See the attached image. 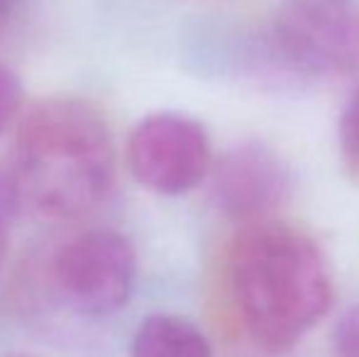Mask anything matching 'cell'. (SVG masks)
Masks as SVG:
<instances>
[{"label":"cell","instance_id":"cell-7","mask_svg":"<svg viewBox=\"0 0 359 357\" xmlns=\"http://www.w3.org/2000/svg\"><path fill=\"white\" fill-rule=\"evenodd\" d=\"M130 357H210V343L189 318L154 314L140 323Z\"/></svg>","mask_w":359,"mask_h":357},{"label":"cell","instance_id":"cell-1","mask_svg":"<svg viewBox=\"0 0 359 357\" xmlns=\"http://www.w3.org/2000/svg\"><path fill=\"white\" fill-rule=\"evenodd\" d=\"M10 179L22 208L47 220L95 210L115 184V147L105 115L90 100L52 95L20 118Z\"/></svg>","mask_w":359,"mask_h":357},{"label":"cell","instance_id":"cell-12","mask_svg":"<svg viewBox=\"0 0 359 357\" xmlns=\"http://www.w3.org/2000/svg\"><path fill=\"white\" fill-rule=\"evenodd\" d=\"M22 5L25 0H0V27H5L22 10Z\"/></svg>","mask_w":359,"mask_h":357},{"label":"cell","instance_id":"cell-2","mask_svg":"<svg viewBox=\"0 0 359 357\" xmlns=\"http://www.w3.org/2000/svg\"><path fill=\"white\" fill-rule=\"evenodd\" d=\"M227 279L247 335L264 353L291 350L332 304V274L311 235L279 220L245 225Z\"/></svg>","mask_w":359,"mask_h":357},{"label":"cell","instance_id":"cell-6","mask_svg":"<svg viewBox=\"0 0 359 357\" xmlns=\"http://www.w3.org/2000/svg\"><path fill=\"white\" fill-rule=\"evenodd\" d=\"M293 191L286 162L264 142L247 140L227 149L210 172V198L222 215L245 225L271 220Z\"/></svg>","mask_w":359,"mask_h":357},{"label":"cell","instance_id":"cell-10","mask_svg":"<svg viewBox=\"0 0 359 357\" xmlns=\"http://www.w3.org/2000/svg\"><path fill=\"white\" fill-rule=\"evenodd\" d=\"M332 357H359V306H352L332 328Z\"/></svg>","mask_w":359,"mask_h":357},{"label":"cell","instance_id":"cell-3","mask_svg":"<svg viewBox=\"0 0 359 357\" xmlns=\"http://www.w3.org/2000/svg\"><path fill=\"white\" fill-rule=\"evenodd\" d=\"M137 274L135 248L123 233L83 230L57 248L52 281L67 306L88 318L113 316L128 304Z\"/></svg>","mask_w":359,"mask_h":357},{"label":"cell","instance_id":"cell-4","mask_svg":"<svg viewBox=\"0 0 359 357\" xmlns=\"http://www.w3.org/2000/svg\"><path fill=\"white\" fill-rule=\"evenodd\" d=\"M274 44L288 67L313 76L359 69V0H284Z\"/></svg>","mask_w":359,"mask_h":357},{"label":"cell","instance_id":"cell-8","mask_svg":"<svg viewBox=\"0 0 359 357\" xmlns=\"http://www.w3.org/2000/svg\"><path fill=\"white\" fill-rule=\"evenodd\" d=\"M340 152L347 169L359 177V90L350 98L340 120Z\"/></svg>","mask_w":359,"mask_h":357},{"label":"cell","instance_id":"cell-11","mask_svg":"<svg viewBox=\"0 0 359 357\" xmlns=\"http://www.w3.org/2000/svg\"><path fill=\"white\" fill-rule=\"evenodd\" d=\"M18 208H20V201H18V194H15L10 172L8 169H0V267H3V262H5L10 223H13L15 210Z\"/></svg>","mask_w":359,"mask_h":357},{"label":"cell","instance_id":"cell-13","mask_svg":"<svg viewBox=\"0 0 359 357\" xmlns=\"http://www.w3.org/2000/svg\"><path fill=\"white\" fill-rule=\"evenodd\" d=\"M8 357H29V355H8Z\"/></svg>","mask_w":359,"mask_h":357},{"label":"cell","instance_id":"cell-5","mask_svg":"<svg viewBox=\"0 0 359 357\" xmlns=\"http://www.w3.org/2000/svg\"><path fill=\"white\" fill-rule=\"evenodd\" d=\"M133 177L161 196L189 194L213 172L205 128L181 113H154L140 120L128 140Z\"/></svg>","mask_w":359,"mask_h":357},{"label":"cell","instance_id":"cell-9","mask_svg":"<svg viewBox=\"0 0 359 357\" xmlns=\"http://www.w3.org/2000/svg\"><path fill=\"white\" fill-rule=\"evenodd\" d=\"M22 83L13 69L0 64V135L22 113Z\"/></svg>","mask_w":359,"mask_h":357}]
</instances>
